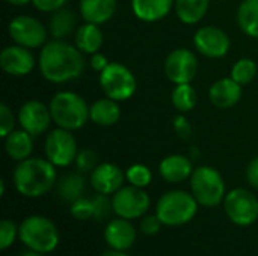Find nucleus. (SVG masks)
<instances>
[{
	"label": "nucleus",
	"mask_w": 258,
	"mask_h": 256,
	"mask_svg": "<svg viewBox=\"0 0 258 256\" xmlns=\"http://www.w3.org/2000/svg\"><path fill=\"white\" fill-rule=\"evenodd\" d=\"M38 68L51 83H67L79 78L85 71L83 53L63 39L47 41L39 51Z\"/></svg>",
	"instance_id": "1"
},
{
	"label": "nucleus",
	"mask_w": 258,
	"mask_h": 256,
	"mask_svg": "<svg viewBox=\"0 0 258 256\" xmlns=\"http://www.w3.org/2000/svg\"><path fill=\"white\" fill-rule=\"evenodd\" d=\"M12 181L17 192L26 198H39L56 184V166L47 158L29 157L14 169Z\"/></svg>",
	"instance_id": "2"
},
{
	"label": "nucleus",
	"mask_w": 258,
	"mask_h": 256,
	"mask_svg": "<svg viewBox=\"0 0 258 256\" xmlns=\"http://www.w3.org/2000/svg\"><path fill=\"white\" fill-rule=\"evenodd\" d=\"M50 113L53 122L63 130H80L89 119V106L79 94L60 91L50 100Z\"/></svg>",
	"instance_id": "3"
},
{
	"label": "nucleus",
	"mask_w": 258,
	"mask_h": 256,
	"mask_svg": "<svg viewBox=\"0 0 258 256\" xmlns=\"http://www.w3.org/2000/svg\"><path fill=\"white\" fill-rule=\"evenodd\" d=\"M18 238L29 250L50 253L59 244V231L50 219L29 216L18 226Z\"/></svg>",
	"instance_id": "4"
},
{
	"label": "nucleus",
	"mask_w": 258,
	"mask_h": 256,
	"mask_svg": "<svg viewBox=\"0 0 258 256\" xmlns=\"http://www.w3.org/2000/svg\"><path fill=\"white\" fill-rule=\"evenodd\" d=\"M198 202L192 193L184 190H171L166 192L157 202L156 214L165 226H183L189 223L197 211Z\"/></svg>",
	"instance_id": "5"
},
{
	"label": "nucleus",
	"mask_w": 258,
	"mask_h": 256,
	"mask_svg": "<svg viewBox=\"0 0 258 256\" xmlns=\"http://www.w3.org/2000/svg\"><path fill=\"white\" fill-rule=\"evenodd\" d=\"M190 190L197 202L203 207H218L225 199V181L218 169L200 166L190 177Z\"/></svg>",
	"instance_id": "6"
},
{
	"label": "nucleus",
	"mask_w": 258,
	"mask_h": 256,
	"mask_svg": "<svg viewBox=\"0 0 258 256\" xmlns=\"http://www.w3.org/2000/svg\"><path fill=\"white\" fill-rule=\"evenodd\" d=\"M98 83L104 95L118 103L130 100L138 88L135 74L119 62H110L106 69L100 72Z\"/></svg>",
	"instance_id": "7"
},
{
	"label": "nucleus",
	"mask_w": 258,
	"mask_h": 256,
	"mask_svg": "<svg viewBox=\"0 0 258 256\" xmlns=\"http://www.w3.org/2000/svg\"><path fill=\"white\" fill-rule=\"evenodd\" d=\"M224 210L234 225L249 226L258 219L257 196L246 189H233L225 195Z\"/></svg>",
	"instance_id": "8"
},
{
	"label": "nucleus",
	"mask_w": 258,
	"mask_h": 256,
	"mask_svg": "<svg viewBox=\"0 0 258 256\" xmlns=\"http://www.w3.org/2000/svg\"><path fill=\"white\" fill-rule=\"evenodd\" d=\"M44 152L45 158L53 163L56 167H67L76 163L77 151V140L73 136V131L63 128L51 130L44 142Z\"/></svg>",
	"instance_id": "9"
},
{
	"label": "nucleus",
	"mask_w": 258,
	"mask_h": 256,
	"mask_svg": "<svg viewBox=\"0 0 258 256\" xmlns=\"http://www.w3.org/2000/svg\"><path fill=\"white\" fill-rule=\"evenodd\" d=\"M112 208L118 217L133 220L142 217L150 208V196L144 189L127 186L112 195Z\"/></svg>",
	"instance_id": "10"
},
{
	"label": "nucleus",
	"mask_w": 258,
	"mask_h": 256,
	"mask_svg": "<svg viewBox=\"0 0 258 256\" xmlns=\"http://www.w3.org/2000/svg\"><path fill=\"white\" fill-rule=\"evenodd\" d=\"M9 36L18 45L27 48H39L47 42V27L30 15H18L8 26Z\"/></svg>",
	"instance_id": "11"
},
{
	"label": "nucleus",
	"mask_w": 258,
	"mask_h": 256,
	"mask_svg": "<svg viewBox=\"0 0 258 256\" xmlns=\"http://www.w3.org/2000/svg\"><path fill=\"white\" fill-rule=\"evenodd\" d=\"M198 72V59L189 48L172 50L165 60V74L174 84L190 83Z\"/></svg>",
	"instance_id": "12"
},
{
	"label": "nucleus",
	"mask_w": 258,
	"mask_h": 256,
	"mask_svg": "<svg viewBox=\"0 0 258 256\" xmlns=\"http://www.w3.org/2000/svg\"><path fill=\"white\" fill-rule=\"evenodd\" d=\"M194 45L209 59L224 57L231 45L230 36L216 26H203L194 35Z\"/></svg>",
	"instance_id": "13"
},
{
	"label": "nucleus",
	"mask_w": 258,
	"mask_h": 256,
	"mask_svg": "<svg viewBox=\"0 0 258 256\" xmlns=\"http://www.w3.org/2000/svg\"><path fill=\"white\" fill-rule=\"evenodd\" d=\"M53 122L50 107H47L42 101L29 100L18 110V124L23 130H26L33 137L44 134L48 131Z\"/></svg>",
	"instance_id": "14"
},
{
	"label": "nucleus",
	"mask_w": 258,
	"mask_h": 256,
	"mask_svg": "<svg viewBox=\"0 0 258 256\" xmlns=\"http://www.w3.org/2000/svg\"><path fill=\"white\" fill-rule=\"evenodd\" d=\"M35 56L30 48L12 44L2 50L0 53V66L2 69L14 77H23L33 71Z\"/></svg>",
	"instance_id": "15"
},
{
	"label": "nucleus",
	"mask_w": 258,
	"mask_h": 256,
	"mask_svg": "<svg viewBox=\"0 0 258 256\" xmlns=\"http://www.w3.org/2000/svg\"><path fill=\"white\" fill-rule=\"evenodd\" d=\"M124 172L113 163H101L91 172V186L100 195H113L124 184Z\"/></svg>",
	"instance_id": "16"
},
{
	"label": "nucleus",
	"mask_w": 258,
	"mask_h": 256,
	"mask_svg": "<svg viewBox=\"0 0 258 256\" xmlns=\"http://www.w3.org/2000/svg\"><path fill=\"white\" fill-rule=\"evenodd\" d=\"M104 240L113 250L127 252L136 241V229L127 219H115L104 229Z\"/></svg>",
	"instance_id": "17"
},
{
	"label": "nucleus",
	"mask_w": 258,
	"mask_h": 256,
	"mask_svg": "<svg viewBox=\"0 0 258 256\" xmlns=\"http://www.w3.org/2000/svg\"><path fill=\"white\" fill-rule=\"evenodd\" d=\"M209 98L218 109H230L242 98V86L231 77H224L210 86Z\"/></svg>",
	"instance_id": "18"
},
{
	"label": "nucleus",
	"mask_w": 258,
	"mask_h": 256,
	"mask_svg": "<svg viewBox=\"0 0 258 256\" xmlns=\"http://www.w3.org/2000/svg\"><path fill=\"white\" fill-rule=\"evenodd\" d=\"M160 177L171 184L186 181L194 174V166L189 157L181 154H172L165 157L159 164Z\"/></svg>",
	"instance_id": "19"
},
{
	"label": "nucleus",
	"mask_w": 258,
	"mask_h": 256,
	"mask_svg": "<svg viewBox=\"0 0 258 256\" xmlns=\"http://www.w3.org/2000/svg\"><path fill=\"white\" fill-rule=\"evenodd\" d=\"M79 12L86 23L104 24L116 12V0H80Z\"/></svg>",
	"instance_id": "20"
},
{
	"label": "nucleus",
	"mask_w": 258,
	"mask_h": 256,
	"mask_svg": "<svg viewBox=\"0 0 258 256\" xmlns=\"http://www.w3.org/2000/svg\"><path fill=\"white\" fill-rule=\"evenodd\" d=\"M175 0H132L133 14L145 23L163 20L174 8Z\"/></svg>",
	"instance_id": "21"
},
{
	"label": "nucleus",
	"mask_w": 258,
	"mask_h": 256,
	"mask_svg": "<svg viewBox=\"0 0 258 256\" xmlns=\"http://www.w3.org/2000/svg\"><path fill=\"white\" fill-rule=\"evenodd\" d=\"M104 36L98 24L94 23H83L74 32V45L83 54H94L103 45Z\"/></svg>",
	"instance_id": "22"
},
{
	"label": "nucleus",
	"mask_w": 258,
	"mask_h": 256,
	"mask_svg": "<svg viewBox=\"0 0 258 256\" xmlns=\"http://www.w3.org/2000/svg\"><path fill=\"white\" fill-rule=\"evenodd\" d=\"M121 118V109L118 101L106 97L94 101L89 106V119L100 127H112Z\"/></svg>",
	"instance_id": "23"
},
{
	"label": "nucleus",
	"mask_w": 258,
	"mask_h": 256,
	"mask_svg": "<svg viewBox=\"0 0 258 256\" xmlns=\"http://www.w3.org/2000/svg\"><path fill=\"white\" fill-rule=\"evenodd\" d=\"M5 149L9 158L23 161L30 157L33 151V136L26 130H14L5 137Z\"/></svg>",
	"instance_id": "24"
},
{
	"label": "nucleus",
	"mask_w": 258,
	"mask_h": 256,
	"mask_svg": "<svg viewBox=\"0 0 258 256\" xmlns=\"http://www.w3.org/2000/svg\"><path fill=\"white\" fill-rule=\"evenodd\" d=\"M77 30V18L74 11L68 8H60L51 12L48 20V33L53 39H63Z\"/></svg>",
	"instance_id": "25"
},
{
	"label": "nucleus",
	"mask_w": 258,
	"mask_h": 256,
	"mask_svg": "<svg viewBox=\"0 0 258 256\" xmlns=\"http://www.w3.org/2000/svg\"><path fill=\"white\" fill-rule=\"evenodd\" d=\"M210 6V0H175L174 9L178 20L184 24L200 23Z\"/></svg>",
	"instance_id": "26"
},
{
	"label": "nucleus",
	"mask_w": 258,
	"mask_h": 256,
	"mask_svg": "<svg viewBox=\"0 0 258 256\" xmlns=\"http://www.w3.org/2000/svg\"><path fill=\"white\" fill-rule=\"evenodd\" d=\"M239 29L249 38H258V0H242L236 14Z\"/></svg>",
	"instance_id": "27"
},
{
	"label": "nucleus",
	"mask_w": 258,
	"mask_h": 256,
	"mask_svg": "<svg viewBox=\"0 0 258 256\" xmlns=\"http://www.w3.org/2000/svg\"><path fill=\"white\" fill-rule=\"evenodd\" d=\"M85 192V178L82 172H71L63 175L57 183V195L62 201L73 204L74 201L80 199Z\"/></svg>",
	"instance_id": "28"
},
{
	"label": "nucleus",
	"mask_w": 258,
	"mask_h": 256,
	"mask_svg": "<svg viewBox=\"0 0 258 256\" xmlns=\"http://www.w3.org/2000/svg\"><path fill=\"white\" fill-rule=\"evenodd\" d=\"M171 101L172 106L180 112V113H187L190 112L198 101L197 91L190 83H183V84H175L172 94H171Z\"/></svg>",
	"instance_id": "29"
},
{
	"label": "nucleus",
	"mask_w": 258,
	"mask_h": 256,
	"mask_svg": "<svg viewBox=\"0 0 258 256\" xmlns=\"http://www.w3.org/2000/svg\"><path fill=\"white\" fill-rule=\"evenodd\" d=\"M257 75V65L252 59L249 57H242L239 59L233 68H231V78L234 81H237L240 86H245L248 83H251Z\"/></svg>",
	"instance_id": "30"
},
{
	"label": "nucleus",
	"mask_w": 258,
	"mask_h": 256,
	"mask_svg": "<svg viewBox=\"0 0 258 256\" xmlns=\"http://www.w3.org/2000/svg\"><path fill=\"white\" fill-rule=\"evenodd\" d=\"M125 180L135 187L145 189L147 186H150V183L153 180V174H151L150 167H147L144 164H133L127 169Z\"/></svg>",
	"instance_id": "31"
},
{
	"label": "nucleus",
	"mask_w": 258,
	"mask_h": 256,
	"mask_svg": "<svg viewBox=\"0 0 258 256\" xmlns=\"http://www.w3.org/2000/svg\"><path fill=\"white\" fill-rule=\"evenodd\" d=\"M76 166H77L79 172H82V174L92 172L98 166V155H97V152L92 151V149L79 151V154L76 157Z\"/></svg>",
	"instance_id": "32"
},
{
	"label": "nucleus",
	"mask_w": 258,
	"mask_h": 256,
	"mask_svg": "<svg viewBox=\"0 0 258 256\" xmlns=\"http://www.w3.org/2000/svg\"><path fill=\"white\" fill-rule=\"evenodd\" d=\"M71 214L77 220H88L94 219V202L89 198H80L71 204Z\"/></svg>",
	"instance_id": "33"
},
{
	"label": "nucleus",
	"mask_w": 258,
	"mask_h": 256,
	"mask_svg": "<svg viewBox=\"0 0 258 256\" xmlns=\"http://www.w3.org/2000/svg\"><path fill=\"white\" fill-rule=\"evenodd\" d=\"M17 237H18V226L12 220H8V219L2 220L0 222V249L6 250L9 246H12Z\"/></svg>",
	"instance_id": "34"
},
{
	"label": "nucleus",
	"mask_w": 258,
	"mask_h": 256,
	"mask_svg": "<svg viewBox=\"0 0 258 256\" xmlns=\"http://www.w3.org/2000/svg\"><path fill=\"white\" fill-rule=\"evenodd\" d=\"M94 202V220L97 222H103L109 217L110 211H113L112 208V199L107 198V195H97L95 198H92Z\"/></svg>",
	"instance_id": "35"
},
{
	"label": "nucleus",
	"mask_w": 258,
	"mask_h": 256,
	"mask_svg": "<svg viewBox=\"0 0 258 256\" xmlns=\"http://www.w3.org/2000/svg\"><path fill=\"white\" fill-rule=\"evenodd\" d=\"M15 127V116L12 110L6 104H0V136L6 137L9 133L14 131Z\"/></svg>",
	"instance_id": "36"
},
{
	"label": "nucleus",
	"mask_w": 258,
	"mask_h": 256,
	"mask_svg": "<svg viewBox=\"0 0 258 256\" xmlns=\"http://www.w3.org/2000/svg\"><path fill=\"white\" fill-rule=\"evenodd\" d=\"M174 130H175V134L181 140H189L192 137V125H190L189 119L183 113L175 116V119H174Z\"/></svg>",
	"instance_id": "37"
},
{
	"label": "nucleus",
	"mask_w": 258,
	"mask_h": 256,
	"mask_svg": "<svg viewBox=\"0 0 258 256\" xmlns=\"http://www.w3.org/2000/svg\"><path fill=\"white\" fill-rule=\"evenodd\" d=\"M162 225H163V223L160 222V219L157 217V214H156V216H145V217L141 220L139 229H141L142 234L151 237V235H156V234L160 231Z\"/></svg>",
	"instance_id": "38"
},
{
	"label": "nucleus",
	"mask_w": 258,
	"mask_h": 256,
	"mask_svg": "<svg viewBox=\"0 0 258 256\" xmlns=\"http://www.w3.org/2000/svg\"><path fill=\"white\" fill-rule=\"evenodd\" d=\"M67 2H68V0H32V5H33L38 11H41V12H48V14H51V12H54V11L63 8Z\"/></svg>",
	"instance_id": "39"
},
{
	"label": "nucleus",
	"mask_w": 258,
	"mask_h": 256,
	"mask_svg": "<svg viewBox=\"0 0 258 256\" xmlns=\"http://www.w3.org/2000/svg\"><path fill=\"white\" fill-rule=\"evenodd\" d=\"M109 63H110V62H109V59H107V57H106L103 53L97 51V53L91 54L89 65H91V68H92L94 71H97V72H101L103 69H106V66H107Z\"/></svg>",
	"instance_id": "40"
},
{
	"label": "nucleus",
	"mask_w": 258,
	"mask_h": 256,
	"mask_svg": "<svg viewBox=\"0 0 258 256\" xmlns=\"http://www.w3.org/2000/svg\"><path fill=\"white\" fill-rule=\"evenodd\" d=\"M246 180L251 187L258 189V157L252 158L246 169Z\"/></svg>",
	"instance_id": "41"
},
{
	"label": "nucleus",
	"mask_w": 258,
	"mask_h": 256,
	"mask_svg": "<svg viewBox=\"0 0 258 256\" xmlns=\"http://www.w3.org/2000/svg\"><path fill=\"white\" fill-rule=\"evenodd\" d=\"M6 2L12 6H26V5L32 3V0H6Z\"/></svg>",
	"instance_id": "42"
},
{
	"label": "nucleus",
	"mask_w": 258,
	"mask_h": 256,
	"mask_svg": "<svg viewBox=\"0 0 258 256\" xmlns=\"http://www.w3.org/2000/svg\"><path fill=\"white\" fill-rule=\"evenodd\" d=\"M101 256H128L125 252H119V250H110V252H106V253H103Z\"/></svg>",
	"instance_id": "43"
},
{
	"label": "nucleus",
	"mask_w": 258,
	"mask_h": 256,
	"mask_svg": "<svg viewBox=\"0 0 258 256\" xmlns=\"http://www.w3.org/2000/svg\"><path fill=\"white\" fill-rule=\"evenodd\" d=\"M44 253H39V252H33V250H29V252H24V253H21V255L18 256H42Z\"/></svg>",
	"instance_id": "44"
}]
</instances>
